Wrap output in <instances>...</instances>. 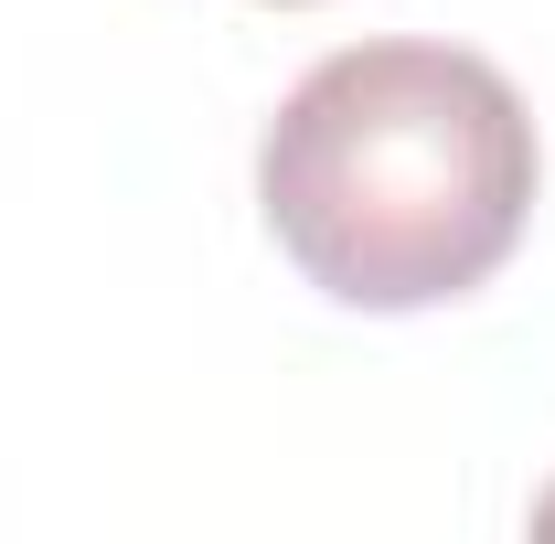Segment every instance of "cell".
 <instances>
[{
	"mask_svg": "<svg viewBox=\"0 0 555 544\" xmlns=\"http://www.w3.org/2000/svg\"><path fill=\"white\" fill-rule=\"evenodd\" d=\"M545 150L513 75L460 43H343L257 139V204L288 268L343 310H438L534 224Z\"/></svg>",
	"mask_w": 555,
	"mask_h": 544,
	"instance_id": "obj_1",
	"label": "cell"
},
{
	"mask_svg": "<svg viewBox=\"0 0 555 544\" xmlns=\"http://www.w3.org/2000/svg\"><path fill=\"white\" fill-rule=\"evenodd\" d=\"M534 534H555V491H545V502H534Z\"/></svg>",
	"mask_w": 555,
	"mask_h": 544,
	"instance_id": "obj_2",
	"label": "cell"
}]
</instances>
